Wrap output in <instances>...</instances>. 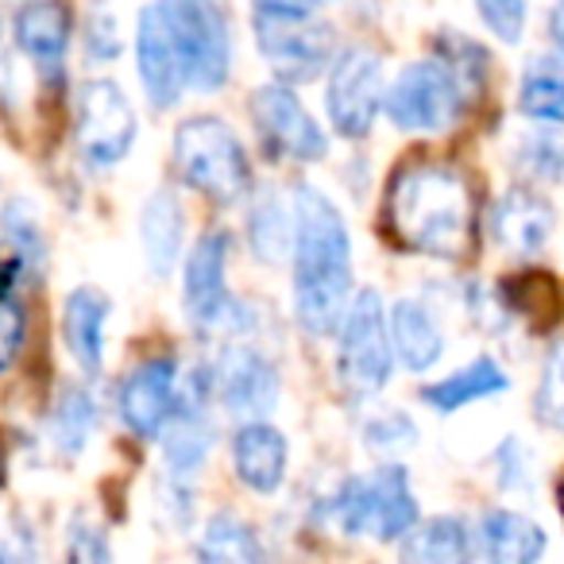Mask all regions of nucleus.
Segmentation results:
<instances>
[{
	"instance_id": "f257e3e1",
	"label": "nucleus",
	"mask_w": 564,
	"mask_h": 564,
	"mask_svg": "<svg viewBox=\"0 0 564 564\" xmlns=\"http://www.w3.org/2000/svg\"><path fill=\"white\" fill-rule=\"evenodd\" d=\"M294 317L310 337H333L352 306V236L317 186L294 189Z\"/></svg>"
},
{
	"instance_id": "f03ea898",
	"label": "nucleus",
	"mask_w": 564,
	"mask_h": 564,
	"mask_svg": "<svg viewBox=\"0 0 564 564\" xmlns=\"http://www.w3.org/2000/svg\"><path fill=\"white\" fill-rule=\"evenodd\" d=\"M383 220L402 251L430 259H464L476 240V194L456 166L417 159L391 174Z\"/></svg>"
},
{
	"instance_id": "7ed1b4c3",
	"label": "nucleus",
	"mask_w": 564,
	"mask_h": 564,
	"mask_svg": "<svg viewBox=\"0 0 564 564\" xmlns=\"http://www.w3.org/2000/svg\"><path fill=\"white\" fill-rule=\"evenodd\" d=\"M174 171L213 205H240L251 186V163L240 135L217 117H189L174 128Z\"/></svg>"
},
{
	"instance_id": "20e7f679",
	"label": "nucleus",
	"mask_w": 564,
	"mask_h": 564,
	"mask_svg": "<svg viewBox=\"0 0 564 564\" xmlns=\"http://www.w3.org/2000/svg\"><path fill=\"white\" fill-rule=\"evenodd\" d=\"M325 522L345 538L402 541L417 525V495L406 468L387 464L371 476H348L325 502Z\"/></svg>"
},
{
	"instance_id": "39448f33",
	"label": "nucleus",
	"mask_w": 564,
	"mask_h": 564,
	"mask_svg": "<svg viewBox=\"0 0 564 564\" xmlns=\"http://www.w3.org/2000/svg\"><path fill=\"white\" fill-rule=\"evenodd\" d=\"M178 47L186 86L194 94H220L232 78V28L220 0H159Z\"/></svg>"
},
{
	"instance_id": "423d86ee",
	"label": "nucleus",
	"mask_w": 564,
	"mask_h": 564,
	"mask_svg": "<svg viewBox=\"0 0 564 564\" xmlns=\"http://www.w3.org/2000/svg\"><path fill=\"white\" fill-rule=\"evenodd\" d=\"M337 379L352 399H376L394 371L391 322L379 291H360L337 329Z\"/></svg>"
},
{
	"instance_id": "0eeeda50",
	"label": "nucleus",
	"mask_w": 564,
	"mask_h": 564,
	"mask_svg": "<svg viewBox=\"0 0 564 564\" xmlns=\"http://www.w3.org/2000/svg\"><path fill=\"white\" fill-rule=\"evenodd\" d=\"M135 135H140V120L128 101V94L112 78H89L78 89V105H74V143L86 166L94 171H112L128 159Z\"/></svg>"
},
{
	"instance_id": "6e6552de",
	"label": "nucleus",
	"mask_w": 564,
	"mask_h": 564,
	"mask_svg": "<svg viewBox=\"0 0 564 564\" xmlns=\"http://www.w3.org/2000/svg\"><path fill=\"white\" fill-rule=\"evenodd\" d=\"M464 94L460 78L448 70L445 58H430V63H414L391 82L383 97V112L399 132H445V128L456 124L460 117Z\"/></svg>"
},
{
	"instance_id": "1a4fd4ad",
	"label": "nucleus",
	"mask_w": 564,
	"mask_h": 564,
	"mask_svg": "<svg viewBox=\"0 0 564 564\" xmlns=\"http://www.w3.org/2000/svg\"><path fill=\"white\" fill-rule=\"evenodd\" d=\"M383 58L368 47H348L333 58L325 112L340 140H368L376 117L383 112Z\"/></svg>"
},
{
	"instance_id": "9d476101",
	"label": "nucleus",
	"mask_w": 564,
	"mask_h": 564,
	"mask_svg": "<svg viewBox=\"0 0 564 564\" xmlns=\"http://www.w3.org/2000/svg\"><path fill=\"white\" fill-rule=\"evenodd\" d=\"M182 306L197 333H236L240 302L228 294V232L213 228L189 248L182 267Z\"/></svg>"
},
{
	"instance_id": "9b49d317",
	"label": "nucleus",
	"mask_w": 564,
	"mask_h": 564,
	"mask_svg": "<svg viewBox=\"0 0 564 564\" xmlns=\"http://www.w3.org/2000/svg\"><path fill=\"white\" fill-rule=\"evenodd\" d=\"M251 124L271 159L322 163L329 155V135L322 132L314 112L299 101V94L279 78L251 94Z\"/></svg>"
},
{
	"instance_id": "f8f14e48",
	"label": "nucleus",
	"mask_w": 564,
	"mask_h": 564,
	"mask_svg": "<svg viewBox=\"0 0 564 564\" xmlns=\"http://www.w3.org/2000/svg\"><path fill=\"white\" fill-rule=\"evenodd\" d=\"M256 47L286 86L314 82L337 58V32L322 17L314 20H251Z\"/></svg>"
},
{
	"instance_id": "ddd939ff",
	"label": "nucleus",
	"mask_w": 564,
	"mask_h": 564,
	"mask_svg": "<svg viewBox=\"0 0 564 564\" xmlns=\"http://www.w3.org/2000/svg\"><path fill=\"white\" fill-rule=\"evenodd\" d=\"M213 394L236 422H259L279 406V368L256 345H232L213 360Z\"/></svg>"
},
{
	"instance_id": "4468645a",
	"label": "nucleus",
	"mask_w": 564,
	"mask_h": 564,
	"mask_svg": "<svg viewBox=\"0 0 564 564\" xmlns=\"http://www.w3.org/2000/svg\"><path fill=\"white\" fill-rule=\"evenodd\" d=\"M182 379L174 356H151L135 364L117 391V414L124 430L140 441H159L178 410Z\"/></svg>"
},
{
	"instance_id": "2eb2a0df",
	"label": "nucleus",
	"mask_w": 564,
	"mask_h": 564,
	"mask_svg": "<svg viewBox=\"0 0 564 564\" xmlns=\"http://www.w3.org/2000/svg\"><path fill=\"white\" fill-rule=\"evenodd\" d=\"M135 66H140V86L148 101L159 112L174 109L186 94V70H182L178 47L166 28V17L159 9V0L143 4L140 20H135Z\"/></svg>"
},
{
	"instance_id": "dca6fc26",
	"label": "nucleus",
	"mask_w": 564,
	"mask_h": 564,
	"mask_svg": "<svg viewBox=\"0 0 564 564\" xmlns=\"http://www.w3.org/2000/svg\"><path fill=\"white\" fill-rule=\"evenodd\" d=\"M74 20L66 0H24L12 17V40L35 63L43 78H58L70 51Z\"/></svg>"
},
{
	"instance_id": "f3484780",
	"label": "nucleus",
	"mask_w": 564,
	"mask_h": 564,
	"mask_svg": "<svg viewBox=\"0 0 564 564\" xmlns=\"http://www.w3.org/2000/svg\"><path fill=\"white\" fill-rule=\"evenodd\" d=\"M291 468V445L274 430L267 417L259 422H240L232 433V471L248 491L256 495H279Z\"/></svg>"
},
{
	"instance_id": "a211bd4d",
	"label": "nucleus",
	"mask_w": 564,
	"mask_h": 564,
	"mask_svg": "<svg viewBox=\"0 0 564 564\" xmlns=\"http://www.w3.org/2000/svg\"><path fill=\"white\" fill-rule=\"evenodd\" d=\"M553 205L533 189H507L491 209V236L510 256H538L553 236Z\"/></svg>"
},
{
	"instance_id": "6ab92c4d",
	"label": "nucleus",
	"mask_w": 564,
	"mask_h": 564,
	"mask_svg": "<svg viewBox=\"0 0 564 564\" xmlns=\"http://www.w3.org/2000/svg\"><path fill=\"white\" fill-rule=\"evenodd\" d=\"M112 302L97 286H74L63 302V340L86 376L105 371V329H109Z\"/></svg>"
},
{
	"instance_id": "aec40b11",
	"label": "nucleus",
	"mask_w": 564,
	"mask_h": 564,
	"mask_svg": "<svg viewBox=\"0 0 564 564\" xmlns=\"http://www.w3.org/2000/svg\"><path fill=\"white\" fill-rule=\"evenodd\" d=\"M182 240H186V209L174 189L159 186L140 209V243L148 271L166 279L182 263Z\"/></svg>"
},
{
	"instance_id": "412c9836",
	"label": "nucleus",
	"mask_w": 564,
	"mask_h": 564,
	"mask_svg": "<svg viewBox=\"0 0 564 564\" xmlns=\"http://www.w3.org/2000/svg\"><path fill=\"white\" fill-rule=\"evenodd\" d=\"M391 322V345L394 360L406 371H430L437 368V360L445 356V333H441L437 317L430 314V306H422L417 299H399L387 310Z\"/></svg>"
},
{
	"instance_id": "4be33fe9",
	"label": "nucleus",
	"mask_w": 564,
	"mask_h": 564,
	"mask_svg": "<svg viewBox=\"0 0 564 564\" xmlns=\"http://www.w3.org/2000/svg\"><path fill=\"white\" fill-rule=\"evenodd\" d=\"M476 553L495 564H533L545 553V530L518 510H487L476 530Z\"/></svg>"
},
{
	"instance_id": "5701e85b",
	"label": "nucleus",
	"mask_w": 564,
	"mask_h": 564,
	"mask_svg": "<svg viewBox=\"0 0 564 564\" xmlns=\"http://www.w3.org/2000/svg\"><path fill=\"white\" fill-rule=\"evenodd\" d=\"M510 387L507 371L491 360V356H479L468 368L453 371V376L437 379V383L422 387V402L433 414H456V410L471 406V402H484L491 394H502Z\"/></svg>"
},
{
	"instance_id": "b1692460",
	"label": "nucleus",
	"mask_w": 564,
	"mask_h": 564,
	"mask_svg": "<svg viewBox=\"0 0 564 564\" xmlns=\"http://www.w3.org/2000/svg\"><path fill=\"white\" fill-rule=\"evenodd\" d=\"M248 248L263 267L291 259L294 251V202L286 205L279 189H259L248 205Z\"/></svg>"
},
{
	"instance_id": "393cba45",
	"label": "nucleus",
	"mask_w": 564,
	"mask_h": 564,
	"mask_svg": "<svg viewBox=\"0 0 564 564\" xmlns=\"http://www.w3.org/2000/svg\"><path fill=\"white\" fill-rule=\"evenodd\" d=\"M471 541L476 533H468V525L460 518H430V522H417L414 530L402 538L399 553L414 564H460L471 556Z\"/></svg>"
},
{
	"instance_id": "a878e982",
	"label": "nucleus",
	"mask_w": 564,
	"mask_h": 564,
	"mask_svg": "<svg viewBox=\"0 0 564 564\" xmlns=\"http://www.w3.org/2000/svg\"><path fill=\"white\" fill-rule=\"evenodd\" d=\"M197 556L213 564H256L267 556V549L251 530V522H243L232 510H220L205 522L202 538H197Z\"/></svg>"
},
{
	"instance_id": "bb28decb",
	"label": "nucleus",
	"mask_w": 564,
	"mask_h": 564,
	"mask_svg": "<svg viewBox=\"0 0 564 564\" xmlns=\"http://www.w3.org/2000/svg\"><path fill=\"white\" fill-rule=\"evenodd\" d=\"M97 430V399L89 387L70 383L63 394H58L55 410L47 417V433H51V445L58 448L63 456H78L82 448L89 445Z\"/></svg>"
},
{
	"instance_id": "cd10ccee",
	"label": "nucleus",
	"mask_w": 564,
	"mask_h": 564,
	"mask_svg": "<svg viewBox=\"0 0 564 564\" xmlns=\"http://www.w3.org/2000/svg\"><path fill=\"white\" fill-rule=\"evenodd\" d=\"M518 109L530 120L564 128V70L549 63H533L518 89Z\"/></svg>"
},
{
	"instance_id": "c85d7f7f",
	"label": "nucleus",
	"mask_w": 564,
	"mask_h": 564,
	"mask_svg": "<svg viewBox=\"0 0 564 564\" xmlns=\"http://www.w3.org/2000/svg\"><path fill=\"white\" fill-rule=\"evenodd\" d=\"M502 302L525 322H538V317L549 322L561 310V294H556V282L549 274H522V279L502 282Z\"/></svg>"
},
{
	"instance_id": "c756f323",
	"label": "nucleus",
	"mask_w": 564,
	"mask_h": 564,
	"mask_svg": "<svg viewBox=\"0 0 564 564\" xmlns=\"http://www.w3.org/2000/svg\"><path fill=\"white\" fill-rule=\"evenodd\" d=\"M0 232H4V240L12 243V251L24 259V267L32 263V259L35 263L47 259V243H43L40 220H35V213L28 202H9L4 209H0Z\"/></svg>"
},
{
	"instance_id": "7c9ffc66",
	"label": "nucleus",
	"mask_w": 564,
	"mask_h": 564,
	"mask_svg": "<svg viewBox=\"0 0 564 564\" xmlns=\"http://www.w3.org/2000/svg\"><path fill=\"white\" fill-rule=\"evenodd\" d=\"M364 445L376 456H399L417 445V425L410 422L406 414H399V410H387V414L368 417V425H364Z\"/></svg>"
},
{
	"instance_id": "2f4dec72",
	"label": "nucleus",
	"mask_w": 564,
	"mask_h": 564,
	"mask_svg": "<svg viewBox=\"0 0 564 564\" xmlns=\"http://www.w3.org/2000/svg\"><path fill=\"white\" fill-rule=\"evenodd\" d=\"M86 55L94 63H112L120 58V24L109 0H94L86 12Z\"/></svg>"
},
{
	"instance_id": "473e14b6",
	"label": "nucleus",
	"mask_w": 564,
	"mask_h": 564,
	"mask_svg": "<svg viewBox=\"0 0 564 564\" xmlns=\"http://www.w3.org/2000/svg\"><path fill=\"white\" fill-rule=\"evenodd\" d=\"M538 414L549 425L564 430V340L549 352L545 371H541V387H538Z\"/></svg>"
},
{
	"instance_id": "72a5a7b5",
	"label": "nucleus",
	"mask_w": 564,
	"mask_h": 564,
	"mask_svg": "<svg viewBox=\"0 0 564 564\" xmlns=\"http://www.w3.org/2000/svg\"><path fill=\"white\" fill-rule=\"evenodd\" d=\"M484 28L502 43H518L525 35V0H476Z\"/></svg>"
},
{
	"instance_id": "f704fd0d",
	"label": "nucleus",
	"mask_w": 564,
	"mask_h": 564,
	"mask_svg": "<svg viewBox=\"0 0 564 564\" xmlns=\"http://www.w3.org/2000/svg\"><path fill=\"white\" fill-rule=\"evenodd\" d=\"M518 163H522L525 174L533 178H545V182H556L564 178V148L553 140V135H530L518 151Z\"/></svg>"
},
{
	"instance_id": "c9c22d12",
	"label": "nucleus",
	"mask_w": 564,
	"mask_h": 564,
	"mask_svg": "<svg viewBox=\"0 0 564 564\" xmlns=\"http://www.w3.org/2000/svg\"><path fill=\"white\" fill-rule=\"evenodd\" d=\"M66 556H70V561H82V564H105V561H112V545H109V538H105L101 525H94L86 514H78L70 522Z\"/></svg>"
},
{
	"instance_id": "e433bc0d",
	"label": "nucleus",
	"mask_w": 564,
	"mask_h": 564,
	"mask_svg": "<svg viewBox=\"0 0 564 564\" xmlns=\"http://www.w3.org/2000/svg\"><path fill=\"white\" fill-rule=\"evenodd\" d=\"M24 333H28L24 310H20V302H12V294H4L0 299V376L17 364L20 348H24Z\"/></svg>"
},
{
	"instance_id": "4c0bfd02",
	"label": "nucleus",
	"mask_w": 564,
	"mask_h": 564,
	"mask_svg": "<svg viewBox=\"0 0 564 564\" xmlns=\"http://www.w3.org/2000/svg\"><path fill=\"white\" fill-rule=\"evenodd\" d=\"M329 0H251V20H314Z\"/></svg>"
},
{
	"instance_id": "58836bf2",
	"label": "nucleus",
	"mask_w": 564,
	"mask_h": 564,
	"mask_svg": "<svg viewBox=\"0 0 564 564\" xmlns=\"http://www.w3.org/2000/svg\"><path fill=\"white\" fill-rule=\"evenodd\" d=\"M495 460H499V468H502L499 484L507 487V491H514V487H525V460H522V445H518V437L502 441L499 453H495Z\"/></svg>"
},
{
	"instance_id": "ea45409f",
	"label": "nucleus",
	"mask_w": 564,
	"mask_h": 564,
	"mask_svg": "<svg viewBox=\"0 0 564 564\" xmlns=\"http://www.w3.org/2000/svg\"><path fill=\"white\" fill-rule=\"evenodd\" d=\"M20 105V74L17 63H12V51L4 43V32H0V109L12 112Z\"/></svg>"
},
{
	"instance_id": "a19ab883",
	"label": "nucleus",
	"mask_w": 564,
	"mask_h": 564,
	"mask_svg": "<svg viewBox=\"0 0 564 564\" xmlns=\"http://www.w3.org/2000/svg\"><path fill=\"white\" fill-rule=\"evenodd\" d=\"M549 40H553L556 55H561V63H564V0H556L553 12H549Z\"/></svg>"
},
{
	"instance_id": "79ce46f5",
	"label": "nucleus",
	"mask_w": 564,
	"mask_h": 564,
	"mask_svg": "<svg viewBox=\"0 0 564 564\" xmlns=\"http://www.w3.org/2000/svg\"><path fill=\"white\" fill-rule=\"evenodd\" d=\"M556 507H561V522H564V476H561V484H556Z\"/></svg>"
}]
</instances>
